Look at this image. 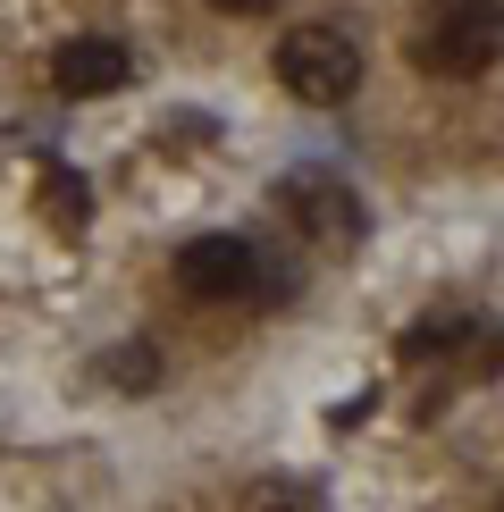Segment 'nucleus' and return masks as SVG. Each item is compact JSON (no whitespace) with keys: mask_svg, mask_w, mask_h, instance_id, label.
Here are the masks:
<instances>
[{"mask_svg":"<svg viewBox=\"0 0 504 512\" xmlns=\"http://www.w3.org/2000/svg\"><path fill=\"white\" fill-rule=\"evenodd\" d=\"M219 9H227V17H261L269 0H219Z\"/></svg>","mask_w":504,"mask_h":512,"instance_id":"nucleus-7","label":"nucleus"},{"mask_svg":"<svg viewBox=\"0 0 504 512\" xmlns=\"http://www.w3.org/2000/svg\"><path fill=\"white\" fill-rule=\"evenodd\" d=\"M101 378H110V387H152V378H160V361H152V345H118L110 361H101Z\"/></svg>","mask_w":504,"mask_h":512,"instance_id":"nucleus-6","label":"nucleus"},{"mask_svg":"<svg viewBox=\"0 0 504 512\" xmlns=\"http://www.w3.org/2000/svg\"><path fill=\"white\" fill-rule=\"evenodd\" d=\"M51 84L68 101H101V93H126V84H135V59H126V42H110V34H68L59 59H51Z\"/></svg>","mask_w":504,"mask_h":512,"instance_id":"nucleus-4","label":"nucleus"},{"mask_svg":"<svg viewBox=\"0 0 504 512\" xmlns=\"http://www.w3.org/2000/svg\"><path fill=\"white\" fill-rule=\"evenodd\" d=\"M278 84L303 110H345L362 93V42L345 26H294L278 42Z\"/></svg>","mask_w":504,"mask_h":512,"instance_id":"nucleus-1","label":"nucleus"},{"mask_svg":"<svg viewBox=\"0 0 504 512\" xmlns=\"http://www.w3.org/2000/svg\"><path fill=\"white\" fill-rule=\"evenodd\" d=\"M278 202L311 227V236H328V244H353V236H362V202H353L345 185H328V177H286Z\"/></svg>","mask_w":504,"mask_h":512,"instance_id":"nucleus-5","label":"nucleus"},{"mask_svg":"<svg viewBox=\"0 0 504 512\" xmlns=\"http://www.w3.org/2000/svg\"><path fill=\"white\" fill-rule=\"evenodd\" d=\"M177 286L194 303H261L269 294V261L252 236H194L177 252Z\"/></svg>","mask_w":504,"mask_h":512,"instance_id":"nucleus-3","label":"nucleus"},{"mask_svg":"<svg viewBox=\"0 0 504 512\" xmlns=\"http://www.w3.org/2000/svg\"><path fill=\"white\" fill-rule=\"evenodd\" d=\"M412 59L429 76H488L504 59V0H437V17L420 26Z\"/></svg>","mask_w":504,"mask_h":512,"instance_id":"nucleus-2","label":"nucleus"}]
</instances>
